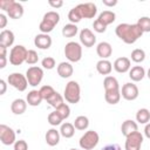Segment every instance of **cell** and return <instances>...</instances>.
Segmentation results:
<instances>
[{
  "instance_id": "cell-24",
  "label": "cell",
  "mask_w": 150,
  "mask_h": 150,
  "mask_svg": "<svg viewBox=\"0 0 150 150\" xmlns=\"http://www.w3.org/2000/svg\"><path fill=\"white\" fill-rule=\"evenodd\" d=\"M7 14L11 19H20L23 15V7L20 2L14 1V4L11 6V8L7 11Z\"/></svg>"
},
{
  "instance_id": "cell-9",
  "label": "cell",
  "mask_w": 150,
  "mask_h": 150,
  "mask_svg": "<svg viewBox=\"0 0 150 150\" xmlns=\"http://www.w3.org/2000/svg\"><path fill=\"white\" fill-rule=\"evenodd\" d=\"M143 144V135L139 131H135L125 137V150H141Z\"/></svg>"
},
{
  "instance_id": "cell-48",
  "label": "cell",
  "mask_w": 150,
  "mask_h": 150,
  "mask_svg": "<svg viewBox=\"0 0 150 150\" xmlns=\"http://www.w3.org/2000/svg\"><path fill=\"white\" fill-rule=\"evenodd\" d=\"M102 2L104 6H108V7H112L117 5V0H103Z\"/></svg>"
},
{
  "instance_id": "cell-11",
  "label": "cell",
  "mask_w": 150,
  "mask_h": 150,
  "mask_svg": "<svg viewBox=\"0 0 150 150\" xmlns=\"http://www.w3.org/2000/svg\"><path fill=\"white\" fill-rule=\"evenodd\" d=\"M138 87L132 83V82H128L125 84H123L122 87V90H121V96L127 100V101H134L138 97Z\"/></svg>"
},
{
  "instance_id": "cell-42",
  "label": "cell",
  "mask_w": 150,
  "mask_h": 150,
  "mask_svg": "<svg viewBox=\"0 0 150 150\" xmlns=\"http://www.w3.org/2000/svg\"><path fill=\"white\" fill-rule=\"evenodd\" d=\"M93 28H94V30H95L96 33H104V32L107 30V26H105L104 23H102L98 19H96V20L94 21Z\"/></svg>"
},
{
  "instance_id": "cell-23",
  "label": "cell",
  "mask_w": 150,
  "mask_h": 150,
  "mask_svg": "<svg viewBox=\"0 0 150 150\" xmlns=\"http://www.w3.org/2000/svg\"><path fill=\"white\" fill-rule=\"evenodd\" d=\"M121 131H122V135L127 137L128 135H130L135 131H138L137 123L132 120H125L121 125Z\"/></svg>"
},
{
  "instance_id": "cell-40",
  "label": "cell",
  "mask_w": 150,
  "mask_h": 150,
  "mask_svg": "<svg viewBox=\"0 0 150 150\" xmlns=\"http://www.w3.org/2000/svg\"><path fill=\"white\" fill-rule=\"evenodd\" d=\"M41 66H42L45 69L50 70V69H53V68L56 66L55 59L52 57V56H46L45 59H42V61H41Z\"/></svg>"
},
{
  "instance_id": "cell-13",
  "label": "cell",
  "mask_w": 150,
  "mask_h": 150,
  "mask_svg": "<svg viewBox=\"0 0 150 150\" xmlns=\"http://www.w3.org/2000/svg\"><path fill=\"white\" fill-rule=\"evenodd\" d=\"M80 42L84 47L90 48L96 43V36L89 28H83L80 32Z\"/></svg>"
},
{
  "instance_id": "cell-32",
  "label": "cell",
  "mask_w": 150,
  "mask_h": 150,
  "mask_svg": "<svg viewBox=\"0 0 150 150\" xmlns=\"http://www.w3.org/2000/svg\"><path fill=\"white\" fill-rule=\"evenodd\" d=\"M73 124H74L75 129H77V130H86L89 127V120H88L87 116L81 115V116H77L75 118Z\"/></svg>"
},
{
  "instance_id": "cell-51",
  "label": "cell",
  "mask_w": 150,
  "mask_h": 150,
  "mask_svg": "<svg viewBox=\"0 0 150 150\" xmlns=\"http://www.w3.org/2000/svg\"><path fill=\"white\" fill-rule=\"evenodd\" d=\"M0 59H1V63H0V68L4 69L6 67V63H7V57L6 55H0Z\"/></svg>"
},
{
  "instance_id": "cell-53",
  "label": "cell",
  "mask_w": 150,
  "mask_h": 150,
  "mask_svg": "<svg viewBox=\"0 0 150 150\" xmlns=\"http://www.w3.org/2000/svg\"><path fill=\"white\" fill-rule=\"evenodd\" d=\"M69 150H79V149H69Z\"/></svg>"
},
{
  "instance_id": "cell-39",
  "label": "cell",
  "mask_w": 150,
  "mask_h": 150,
  "mask_svg": "<svg viewBox=\"0 0 150 150\" xmlns=\"http://www.w3.org/2000/svg\"><path fill=\"white\" fill-rule=\"evenodd\" d=\"M55 111L61 116V118H62V120L68 118V117H69V115H70V108H69V105H68V104H66V103H63L62 105H60L59 108H56V109H55Z\"/></svg>"
},
{
  "instance_id": "cell-6",
  "label": "cell",
  "mask_w": 150,
  "mask_h": 150,
  "mask_svg": "<svg viewBox=\"0 0 150 150\" xmlns=\"http://www.w3.org/2000/svg\"><path fill=\"white\" fill-rule=\"evenodd\" d=\"M64 56L70 62H79L82 57V47L79 42L70 41L64 46Z\"/></svg>"
},
{
  "instance_id": "cell-31",
  "label": "cell",
  "mask_w": 150,
  "mask_h": 150,
  "mask_svg": "<svg viewBox=\"0 0 150 150\" xmlns=\"http://www.w3.org/2000/svg\"><path fill=\"white\" fill-rule=\"evenodd\" d=\"M77 32H79V28L74 23H67L62 28V35L64 38H73L77 34Z\"/></svg>"
},
{
  "instance_id": "cell-29",
  "label": "cell",
  "mask_w": 150,
  "mask_h": 150,
  "mask_svg": "<svg viewBox=\"0 0 150 150\" xmlns=\"http://www.w3.org/2000/svg\"><path fill=\"white\" fill-rule=\"evenodd\" d=\"M97 19H98L102 23H104L105 26H108V25H110V23H112V22L115 21L116 14H115L112 11H103V12L98 15Z\"/></svg>"
},
{
  "instance_id": "cell-52",
  "label": "cell",
  "mask_w": 150,
  "mask_h": 150,
  "mask_svg": "<svg viewBox=\"0 0 150 150\" xmlns=\"http://www.w3.org/2000/svg\"><path fill=\"white\" fill-rule=\"evenodd\" d=\"M146 76H148V79L150 80V68L148 69V71H146Z\"/></svg>"
},
{
  "instance_id": "cell-37",
  "label": "cell",
  "mask_w": 150,
  "mask_h": 150,
  "mask_svg": "<svg viewBox=\"0 0 150 150\" xmlns=\"http://www.w3.org/2000/svg\"><path fill=\"white\" fill-rule=\"evenodd\" d=\"M47 120H48V123H49L50 125H53V127L60 125V124H61V122L63 121V120L61 118V116H60V115H59L56 111H53V112H50V114L48 115Z\"/></svg>"
},
{
  "instance_id": "cell-15",
  "label": "cell",
  "mask_w": 150,
  "mask_h": 150,
  "mask_svg": "<svg viewBox=\"0 0 150 150\" xmlns=\"http://www.w3.org/2000/svg\"><path fill=\"white\" fill-rule=\"evenodd\" d=\"M34 45L35 47H38L39 49H48L52 46V38L48 34H38L34 38Z\"/></svg>"
},
{
  "instance_id": "cell-36",
  "label": "cell",
  "mask_w": 150,
  "mask_h": 150,
  "mask_svg": "<svg viewBox=\"0 0 150 150\" xmlns=\"http://www.w3.org/2000/svg\"><path fill=\"white\" fill-rule=\"evenodd\" d=\"M145 59V52L141 48H136L131 52V60L136 63H141L143 62Z\"/></svg>"
},
{
  "instance_id": "cell-18",
  "label": "cell",
  "mask_w": 150,
  "mask_h": 150,
  "mask_svg": "<svg viewBox=\"0 0 150 150\" xmlns=\"http://www.w3.org/2000/svg\"><path fill=\"white\" fill-rule=\"evenodd\" d=\"M27 101L22 98H15L11 104V110L14 115H22L27 109Z\"/></svg>"
},
{
  "instance_id": "cell-3",
  "label": "cell",
  "mask_w": 150,
  "mask_h": 150,
  "mask_svg": "<svg viewBox=\"0 0 150 150\" xmlns=\"http://www.w3.org/2000/svg\"><path fill=\"white\" fill-rule=\"evenodd\" d=\"M63 97H64V100L68 103H71V104L79 103V101L81 98V88H80V84L76 81H69L66 84Z\"/></svg>"
},
{
  "instance_id": "cell-17",
  "label": "cell",
  "mask_w": 150,
  "mask_h": 150,
  "mask_svg": "<svg viewBox=\"0 0 150 150\" xmlns=\"http://www.w3.org/2000/svg\"><path fill=\"white\" fill-rule=\"evenodd\" d=\"M14 39H15L14 33L11 29H4L0 33V46L8 48L14 43Z\"/></svg>"
},
{
  "instance_id": "cell-7",
  "label": "cell",
  "mask_w": 150,
  "mask_h": 150,
  "mask_svg": "<svg viewBox=\"0 0 150 150\" xmlns=\"http://www.w3.org/2000/svg\"><path fill=\"white\" fill-rule=\"evenodd\" d=\"M7 82H8V84H11L13 88H15L19 91H25L27 89V87L29 86L26 75H22L21 73L9 74L7 77Z\"/></svg>"
},
{
  "instance_id": "cell-30",
  "label": "cell",
  "mask_w": 150,
  "mask_h": 150,
  "mask_svg": "<svg viewBox=\"0 0 150 150\" xmlns=\"http://www.w3.org/2000/svg\"><path fill=\"white\" fill-rule=\"evenodd\" d=\"M136 121L141 124H146L150 121V111L146 108H141L136 112Z\"/></svg>"
},
{
  "instance_id": "cell-50",
  "label": "cell",
  "mask_w": 150,
  "mask_h": 150,
  "mask_svg": "<svg viewBox=\"0 0 150 150\" xmlns=\"http://www.w3.org/2000/svg\"><path fill=\"white\" fill-rule=\"evenodd\" d=\"M144 136L150 139V123H146V124H145V128H144Z\"/></svg>"
},
{
  "instance_id": "cell-43",
  "label": "cell",
  "mask_w": 150,
  "mask_h": 150,
  "mask_svg": "<svg viewBox=\"0 0 150 150\" xmlns=\"http://www.w3.org/2000/svg\"><path fill=\"white\" fill-rule=\"evenodd\" d=\"M14 150H28V144L25 139H19L14 143Z\"/></svg>"
},
{
  "instance_id": "cell-19",
  "label": "cell",
  "mask_w": 150,
  "mask_h": 150,
  "mask_svg": "<svg viewBox=\"0 0 150 150\" xmlns=\"http://www.w3.org/2000/svg\"><path fill=\"white\" fill-rule=\"evenodd\" d=\"M60 136H61L60 130H56V129L52 128L46 132V137H45L46 138V143L49 146H55L60 142Z\"/></svg>"
},
{
  "instance_id": "cell-41",
  "label": "cell",
  "mask_w": 150,
  "mask_h": 150,
  "mask_svg": "<svg viewBox=\"0 0 150 150\" xmlns=\"http://www.w3.org/2000/svg\"><path fill=\"white\" fill-rule=\"evenodd\" d=\"M39 61V55L34 49H29L28 50V55H27V60L26 63L28 64H35Z\"/></svg>"
},
{
  "instance_id": "cell-26",
  "label": "cell",
  "mask_w": 150,
  "mask_h": 150,
  "mask_svg": "<svg viewBox=\"0 0 150 150\" xmlns=\"http://www.w3.org/2000/svg\"><path fill=\"white\" fill-rule=\"evenodd\" d=\"M96 70L101 75H109L111 73V70H112V64L108 60H100L96 63Z\"/></svg>"
},
{
  "instance_id": "cell-45",
  "label": "cell",
  "mask_w": 150,
  "mask_h": 150,
  "mask_svg": "<svg viewBox=\"0 0 150 150\" xmlns=\"http://www.w3.org/2000/svg\"><path fill=\"white\" fill-rule=\"evenodd\" d=\"M48 4H49V6H52L53 8H60V7H62L63 6V1L62 0H49L48 1Z\"/></svg>"
},
{
  "instance_id": "cell-12",
  "label": "cell",
  "mask_w": 150,
  "mask_h": 150,
  "mask_svg": "<svg viewBox=\"0 0 150 150\" xmlns=\"http://www.w3.org/2000/svg\"><path fill=\"white\" fill-rule=\"evenodd\" d=\"M76 7L80 9L81 15L84 19H93L96 15V13H97V7H96V5L94 2L79 4Z\"/></svg>"
},
{
  "instance_id": "cell-20",
  "label": "cell",
  "mask_w": 150,
  "mask_h": 150,
  "mask_svg": "<svg viewBox=\"0 0 150 150\" xmlns=\"http://www.w3.org/2000/svg\"><path fill=\"white\" fill-rule=\"evenodd\" d=\"M74 73V68L71 66V63L69 62H61L57 66V74L62 77V79H68L73 75Z\"/></svg>"
},
{
  "instance_id": "cell-49",
  "label": "cell",
  "mask_w": 150,
  "mask_h": 150,
  "mask_svg": "<svg viewBox=\"0 0 150 150\" xmlns=\"http://www.w3.org/2000/svg\"><path fill=\"white\" fill-rule=\"evenodd\" d=\"M0 86H1L0 95H4V94L6 93V89H7V84H6V81H5V80H0Z\"/></svg>"
},
{
  "instance_id": "cell-5",
  "label": "cell",
  "mask_w": 150,
  "mask_h": 150,
  "mask_svg": "<svg viewBox=\"0 0 150 150\" xmlns=\"http://www.w3.org/2000/svg\"><path fill=\"white\" fill-rule=\"evenodd\" d=\"M98 141H100L98 134L94 130H88L81 136L79 144L82 150H93L98 144Z\"/></svg>"
},
{
  "instance_id": "cell-16",
  "label": "cell",
  "mask_w": 150,
  "mask_h": 150,
  "mask_svg": "<svg viewBox=\"0 0 150 150\" xmlns=\"http://www.w3.org/2000/svg\"><path fill=\"white\" fill-rule=\"evenodd\" d=\"M96 53L97 55L101 57V60H107L109 56H111L112 54V47L109 42L107 41H102L97 45L96 47Z\"/></svg>"
},
{
  "instance_id": "cell-34",
  "label": "cell",
  "mask_w": 150,
  "mask_h": 150,
  "mask_svg": "<svg viewBox=\"0 0 150 150\" xmlns=\"http://www.w3.org/2000/svg\"><path fill=\"white\" fill-rule=\"evenodd\" d=\"M68 19H69L70 23L76 25V23L80 22L81 19H83V18H82V15H81L80 9H79L77 7H74V8H71V9L69 11V13H68Z\"/></svg>"
},
{
  "instance_id": "cell-46",
  "label": "cell",
  "mask_w": 150,
  "mask_h": 150,
  "mask_svg": "<svg viewBox=\"0 0 150 150\" xmlns=\"http://www.w3.org/2000/svg\"><path fill=\"white\" fill-rule=\"evenodd\" d=\"M101 150H122V149H121V146H120L118 144L112 143V144H108V145L103 146Z\"/></svg>"
},
{
  "instance_id": "cell-8",
  "label": "cell",
  "mask_w": 150,
  "mask_h": 150,
  "mask_svg": "<svg viewBox=\"0 0 150 150\" xmlns=\"http://www.w3.org/2000/svg\"><path fill=\"white\" fill-rule=\"evenodd\" d=\"M26 77L28 81V84L32 87H36L38 84L41 83L43 79V69L36 66H32L27 69L26 71Z\"/></svg>"
},
{
  "instance_id": "cell-14",
  "label": "cell",
  "mask_w": 150,
  "mask_h": 150,
  "mask_svg": "<svg viewBox=\"0 0 150 150\" xmlns=\"http://www.w3.org/2000/svg\"><path fill=\"white\" fill-rule=\"evenodd\" d=\"M114 69L117 71V73H127L131 69V62H130V59L125 57V56H122V57H118L115 60L114 62Z\"/></svg>"
},
{
  "instance_id": "cell-44",
  "label": "cell",
  "mask_w": 150,
  "mask_h": 150,
  "mask_svg": "<svg viewBox=\"0 0 150 150\" xmlns=\"http://www.w3.org/2000/svg\"><path fill=\"white\" fill-rule=\"evenodd\" d=\"M13 4H14V0H0V8L7 12Z\"/></svg>"
},
{
  "instance_id": "cell-27",
  "label": "cell",
  "mask_w": 150,
  "mask_h": 150,
  "mask_svg": "<svg viewBox=\"0 0 150 150\" xmlns=\"http://www.w3.org/2000/svg\"><path fill=\"white\" fill-rule=\"evenodd\" d=\"M60 134L61 136H63L64 138H70L74 136L75 134V127L73 123H69V122H64L61 124L60 127Z\"/></svg>"
},
{
  "instance_id": "cell-22",
  "label": "cell",
  "mask_w": 150,
  "mask_h": 150,
  "mask_svg": "<svg viewBox=\"0 0 150 150\" xmlns=\"http://www.w3.org/2000/svg\"><path fill=\"white\" fill-rule=\"evenodd\" d=\"M42 96L40 94V90H36V89H33L30 90L28 94H27V97H26V101L29 105L32 107H38L41 102H42Z\"/></svg>"
},
{
  "instance_id": "cell-35",
  "label": "cell",
  "mask_w": 150,
  "mask_h": 150,
  "mask_svg": "<svg viewBox=\"0 0 150 150\" xmlns=\"http://www.w3.org/2000/svg\"><path fill=\"white\" fill-rule=\"evenodd\" d=\"M137 26L141 28L143 33H149L150 32V18L149 16H142L137 20Z\"/></svg>"
},
{
  "instance_id": "cell-10",
  "label": "cell",
  "mask_w": 150,
  "mask_h": 150,
  "mask_svg": "<svg viewBox=\"0 0 150 150\" xmlns=\"http://www.w3.org/2000/svg\"><path fill=\"white\" fill-rule=\"evenodd\" d=\"M0 141L5 145L14 144L16 142L15 141V131L6 124H0Z\"/></svg>"
},
{
  "instance_id": "cell-28",
  "label": "cell",
  "mask_w": 150,
  "mask_h": 150,
  "mask_svg": "<svg viewBox=\"0 0 150 150\" xmlns=\"http://www.w3.org/2000/svg\"><path fill=\"white\" fill-rule=\"evenodd\" d=\"M104 98L109 104H117L121 100V90L104 91Z\"/></svg>"
},
{
  "instance_id": "cell-47",
  "label": "cell",
  "mask_w": 150,
  "mask_h": 150,
  "mask_svg": "<svg viewBox=\"0 0 150 150\" xmlns=\"http://www.w3.org/2000/svg\"><path fill=\"white\" fill-rule=\"evenodd\" d=\"M7 25V16L5 14H0V28H5Z\"/></svg>"
},
{
  "instance_id": "cell-2",
  "label": "cell",
  "mask_w": 150,
  "mask_h": 150,
  "mask_svg": "<svg viewBox=\"0 0 150 150\" xmlns=\"http://www.w3.org/2000/svg\"><path fill=\"white\" fill-rule=\"evenodd\" d=\"M59 21H60V14L55 11H49L43 15L39 29L41 30V33L48 34L54 29V27L59 23Z\"/></svg>"
},
{
  "instance_id": "cell-33",
  "label": "cell",
  "mask_w": 150,
  "mask_h": 150,
  "mask_svg": "<svg viewBox=\"0 0 150 150\" xmlns=\"http://www.w3.org/2000/svg\"><path fill=\"white\" fill-rule=\"evenodd\" d=\"M63 98H64L63 96H61L57 91H55V93H54V94H53V95L47 100V102H48L53 108H55V109H56V108H59L60 105H62V104H63Z\"/></svg>"
},
{
  "instance_id": "cell-25",
  "label": "cell",
  "mask_w": 150,
  "mask_h": 150,
  "mask_svg": "<svg viewBox=\"0 0 150 150\" xmlns=\"http://www.w3.org/2000/svg\"><path fill=\"white\" fill-rule=\"evenodd\" d=\"M104 91H111V90H120V84L116 77L114 76H105L103 81Z\"/></svg>"
},
{
  "instance_id": "cell-21",
  "label": "cell",
  "mask_w": 150,
  "mask_h": 150,
  "mask_svg": "<svg viewBox=\"0 0 150 150\" xmlns=\"http://www.w3.org/2000/svg\"><path fill=\"white\" fill-rule=\"evenodd\" d=\"M145 69L142 66H135L129 70V77L131 79V81L134 82H139L144 79L145 76Z\"/></svg>"
},
{
  "instance_id": "cell-4",
  "label": "cell",
  "mask_w": 150,
  "mask_h": 150,
  "mask_svg": "<svg viewBox=\"0 0 150 150\" xmlns=\"http://www.w3.org/2000/svg\"><path fill=\"white\" fill-rule=\"evenodd\" d=\"M28 55V49L22 45L14 46L9 52V63L13 66H21L26 62Z\"/></svg>"
},
{
  "instance_id": "cell-38",
  "label": "cell",
  "mask_w": 150,
  "mask_h": 150,
  "mask_svg": "<svg viewBox=\"0 0 150 150\" xmlns=\"http://www.w3.org/2000/svg\"><path fill=\"white\" fill-rule=\"evenodd\" d=\"M55 93V89L52 87V86H42L41 88H40V94H41V96H42V98L43 100H48L53 94Z\"/></svg>"
},
{
  "instance_id": "cell-1",
  "label": "cell",
  "mask_w": 150,
  "mask_h": 150,
  "mask_svg": "<svg viewBox=\"0 0 150 150\" xmlns=\"http://www.w3.org/2000/svg\"><path fill=\"white\" fill-rule=\"evenodd\" d=\"M115 33H116L117 38H120L123 42H125L128 45L135 43L143 34V32L137 26V23H132V25H130V23H120L115 28Z\"/></svg>"
}]
</instances>
